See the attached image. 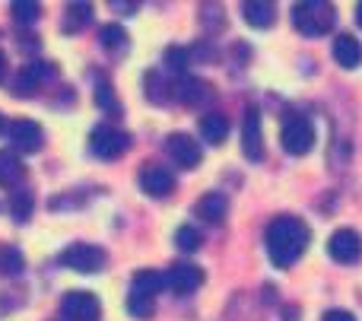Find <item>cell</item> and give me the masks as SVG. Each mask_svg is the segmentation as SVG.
<instances>
[{"label": "cell", "mask_w": 362, "mask_h": 321, "mask_svg": "<svg viewBox=\"0 0 362 321\" xmlns=\"http://www.w3.org/2000/svg\"><path fill=\"white\" fill-rule=\"evenodd\" d=\"M51 76H54V67H51V64L32 61V64H25V67L16 70V80H13V93H16V95H32L45 80H51Z\"/></svg>", "instance_id": "11"}, {"label": "cell", "mask_w": 362, "mask_h": 321, "mask_svg": "<svg viewBox=\"0 0 362 321\" xmlns=\"http://www.w3.org/2000/svg\"><path fill=\"white\" fill-rule=\"evenodd\" d=\"M165 290V274L159 271H137L131 280V293H137V296H156V293Z\"/></svg>", "instance_id": "19"}, {"label": "cell", "mask_w": 362, "mask_h": 321, "mask_svg": "<svg viewBox=\"0 0 362 321\" xmlns=\"http://www.w3.org/2000/svg\"><path fill=\"white\" fill-rule=\"evenodd\" d=\"M356 23H359V25H362V4H359V6H356Z\"/></svg>", "instance_id": "35"}, {"label": "cell", "mask_w": 362, "mask_h": 321, "mask_svg": "<svg viewBox=\"0 0 362 321\" xmlns=\"http://www.w3.org/2000/svg\"><path fill=\"white\" fill-rule=\"evenodd\" d=\"M187 64H191V51L181 48V45H169V51H165V67H169L172 74H185Z\"/></svg>", "instance_id": "26"}, {"label": "cell", "mask_w": 362, "mask_h": 321, "mask_svg": "<svg viewBox=\"0 0 362 321\" xmlns=\"http://www.w3.org/2000/svg\"><path fill=\"white\" fill-rule=\"evenodd\" d=\"M334 61H337L340 67H346V70L359 67V64H362V45H359V38L356 35H346V32L334 38Z\"/></svg>", "instance_id": "15"}, {"label": "cell", "mask_w": 362, "mask_h": 321, "mask_svg": "<svg viewBox=\"0 0 362 321\" xmlns=\"http://www.w3.org/2000/svg\"><path fill=\"white\" fill-rule=\"evenodd\" d=\"M4 74H6V57H4V51H0V80H4Z\"/></svg>", "instance_id": "34"}, {"label": "cell", "mask_w": 362, "mask_h": 321, "mask_svg": "<svg viewBox=\"0 0 362 321\" xmlns=\"http://www.w3.org/2000/svg\"><path fill=\"white\" fill-rule=\"evenodd\" d=\"M93 23V6L89 4H70L67 10H64V32H83L86 25Z\"/></svg>", "instance_id": "21"}, {"label": "cell", "mask_w": 362, "mask_h": 321, "mask_svg": "<svg viewBox=\"0 0 362 321\" xmlns=\"http://www.w3.org/2000/svg\"><path fill=\"white\" fill-rule=\"evenodd\" d=\"M127 312H131L134 318H153V312H156V305H153V299L150 296H137V293H131L127 296Z\"/></svg>", "instance_id": "27"}, {"label": "cell", "mask_w": 362, "mask_h": 321, "mask_svg": "<svg viewBox=\"0 0 362 321\" xmlns=\"http://www.w3.org/2000/svg\"><path fill=\"white\" fill-rule=\"evenodd\" d=\"M327 255H331L337 264H356L362 258V235L356 229H337L327 242Z\"/></svg>", "instance_id": "8"}, {"label": "cell", "mask_w": 362, "mask_h": 321, "mask_svg": "<svg viewBox=\"0 0 362 321\" xmlns=\"http://www.w3.org/2000/svg\"><path fill=\"white\" fill-rule=\"evenodd\" d=\"M325 321H356V315L344 309H331V312H325Z\"/></svg>", "instance_id": "31"}, {"label": "cell", "mask_w": 362, "mask_h": 321, "mask_svg": "<svg viewBox=\"0 0 362 321\" xmlns=\"http://www.w3.org/2000/svg\"><path fill=\"white\" fill-rule=\"evenodd\" d=\"M200 134H204L206 144H223L226 137H229V121H226V115L219 112H210L200 118Z\"/></svg>", "instance_id": "20"}, {"label": "cell", "mask_w": 362, "mask_h": 321, "mask_svg": "<svg viewBox=\"0 0 362 321\" xmlns=\"http://www.w3.org/2000/svg\"><path fill=\"white\" fill-rule=\"evenodd\" d=\"M308 242H312V233L299 216H276L264 229V248L276 267H293L305 255Z\"/></svg>", "instance_id": "1"}, {"label": "cell", "mask_w": 362, "mask_h": 321, "mask_svg": "<svg viewBox=\"0 0 362 321\" xmlns=\"http://www.w3.org/2000/svg\"><path fill=\"white\" fill-rule=\"evenodd\" d=\"M61 261L64 267H70V271H80V274H95L105 267V252H102L99 245H86V242H74V245H67L61 252Z\"/></svg>", "instance_id": "5"}, {"label": "cell", "mask_w": 362, "mask_h": 321, "mask_svg": "<svg viewBox=\"0 0 362 321\" xmlns=\"http://www.w3.org/2000/svg\"><path fill=\"white\" fill-rule=\"evenodd\" d=\"M200 245H204V235H200V229H194L191 223L175 229V248H181V252H197Z\"/></svg>", "instance_id": "24"}, {"label": "cell", "mask_w": 362, "mask_h": 321, "mask_svg": "<svg viewBox=\"0 0 362 321\" xmlns=\"http://www.w3.org/2000/svg\"><path fill=\"white\" fill-rule=\"evenodd\" d=\"M95 105L108 115H121V105H118V99H115V93H112L108 83H99V89H95Z\"/></svg>", "instance_id": "28"}, {"label": "cell", "mask_w": 362, "mask_h": 321, "mask_svg": "<svg viewBox=\"0 0 362 321\" xmlns=\"http://www.w3.org/2000/svg\"><path fill=\"white\" fill-rule=\"evenodd\" d=\"M10 13L19 25H35L38 16H42V6L32 4V0H16V4L10 6Z\"/></svg>", "instance_id": "23"}, {"label": "cell", "mask_w": 362, "mask_h": 321, "mask_svg": "<svg viewBox=\"0 0 362 321\" xmlns=\"http://www.w3.org/2000/svg\"><path fill=\"white\" fill-rule=\"evenodd\" d=\"M89 150H93L99 159H118L131 150V134L115 127V124H99L93 134H89Z\"/></svg>", "instance_id": "4"}, {"label": "cell", "mask_w": 362, "mask_h": 321, "mask_svg": "<svg viewBox=\"0 0 362 321\" xmlns=\"http://www.w3.org/2000/svg\"><path fill=\"white\" fill-rule=\"evenodd\" d=\"M10 210H13V216H16V220H29V214H32V194H29V191L13 194Z\"/></svg>", "instance_id": "29"}, {"label": "cell", "mask_w": 362, "mask_h": 321, "mask_svg": "<svg viewBox=\"0 0 362 321\" xmlns=\"http://www.w3.org/2000/svg\"><path fill=\"white\" fill-rule=\"evenodd\" d=\"M137 182H140V188H144L150 197H169L172 191H175V175H172L165 165H159V163L140 165Z\"/></svg>", "instance_id": "9"}, {"label": "cell", "mask_w": 362, "mask_h": 321, "mask_svg": "<svg viewBox=\"0 0 362 321\" xmlns=\"http://www.w3.org/2000/svg\"><path fill=\"white\" fill-rule=\"evenodd\" d=\"M42 127L32 118H16L10 124V144L16 146V153H38L42 150Z\"/></svg>", "instance_id": "12"}, {"label": "cell", "mask_w": 362, "mask_h": 321, "mask_svg": "<svg viewBox=\"0 0 362 321\" xmlns=\"http://www.w3.org/2000/svg\"><path fill=\"white\" fill-rule=\"evenodd\" d=\"M337 23V10L327 0H305V4L293 6V25L308 38L327 35Z\"/></svg>", "instance_id": "2"}, {"label": "cell", "mask_w": 362, "mask_h": 321, "mask_svg": "<svg viewBox=\"0 0 362 321\" xmlns=\"http://www.w3.org/2000/svg\"><path fill=\"white\" fill-rule=\"evenodd\" d=\"M242 153H245V159H251V163H261V159H264V127H261V112H257V105L245 108V118H242Z\"/></svg>", "instance_id": "6"}, {"label": "cell", "mask_w": 362, "mask_h": 321, "mask_svg": "<svg viewBox=\"0 0 362 321\" xmlns=\"http://www.w3.org/2000/svg\"><path fill=\"white\" fill-rule=\"evenodd\" d=\"M204 284V271L200 267H194V264H172L169 267V274H165V286L169 290H175L178 296H187V293H194L197 286Z\"/></svg>", "instance_id": "13"}, {"label": "cell", "mask_w": 362, "mask_h": 321, "mask_svg": "<svg viewBox=\"0 0 362 321\" xmlns=\"http://www.w3.org/2000/svg\"><path fill=\"white\" fill-rule=\"evenodd\" d=\"M194 214H197L200 220H206V223H219L226 214H229V201H226L223 194H216V191H210V194H204L197 201Z\"/></svg>", "instance_id": "17"}, {"label": "cell", "mask_w": 362, "mask_h": 321, "mask_svg": "<svg viewBox=\"0 0 362 321\" xmlns=\"http://www.w3.org/2000/svg\"><path fill=\"white\" fill-rule=\"evenodd\" d=\"M6 131V118H4V115H0V134H4Z\"/></svg>", "instance_id": "36"}, {"label": "cell", "mask_w": 362, "mask_h": 321, "mask_svg": "<svg viewBox=\"0 0 362 321\" xmlns=\"http://www.w3.org/2000/svg\"><path fill=\"white\" fill-rule=\"evenodd\" d=\"M242 16L255 29H270L276 19V6L267 4V0H248V4H242Z\"/></svg>", "instance_id": "16"}, {"label": "cell", "mask_w": 362, "mask_h": 321, "mask_svg": "<svg viewBox=\"0 0 362 321\" xmlns=\"http://www.w3.org/2000/svg\"><path fill=\"white\" fill-rule=\"evenodd\" d=\"M127 42H131V38H127L124 25L112 23V25H105V29H102V45H105L108 51H124Z\"/></svg>", "instance_id": "25"}, {"label": "cell", "mask_w": 362, "mask_h": 321, "mask_svg": "<svg viewBox=\"0 0 362 321\" xmlns=\"http://www.w3.org/2000/svg\"><path fill=\"white\" fill-rule=\"evenodd\" d=\"M146 95H150V102H156V105H165V102L175 95V86H169V80H165L159 70H150L146 74Z\"/></svg>", "instance_id": "22"}, {"label": "cell", "mask_w": 362, "mask_h": 321, "mask_svg": "<svg viewBox=\"0 0 362 321\" xmlns=\"http://www.w3.org/2000/svg\"><path fill=\"white\" fill-rule=\"evenodd\" d=\"M0 267H4V274H19L23 271V255L16 248H4L0 252Z\"/></svg>", "instance_id": "30"}, {"label": "cell", "mask_w": 362, "mask_h": 321, "mask_svg": "<svg viewBox=\"0 0 362 321\" xmlns=\"http://www.w3.org/2000/svg\"><path fill=\"white\" fill-rule=\"evenodd\" d=\"M61 312L67 321H95L102 312V305H99V296H93V293L74 290V293H64Z\"/></svg>", "instance_id": "7"}, {"label": "cell", "mask_w": 362, "mask_h": 321, "mask_svg": "<svg viewBox=\"0 0 362 321\" xmlns=\"http://www.w3.org/2000/svg\"><path fill=\"white\" fill-rule=\"evenodd\" d=\"M286 321H299V309H286Z\"/></svg>", "instance_id": "33"}, {"label": "cell", "mask_w": 362, "mask_h": 321, "mask_svg": "<svg viewBox=\"0 0 362 321\" xmlns=\"http://www.w3.org/2000/svg\"><path fill=\"white\" fill-rule=\"evenodd\" d=\"M280 144H283V150L293 153V156L312 153V146H315L312 121H308L305 115H286V121H283V127H280Z\"/></svg>", "instance_id": "3"}, {"label": "cell", "mask_w": 362, "mask_h": 321, "mask_svg": "<svg viewBox=\"0 0 362 321\" xmlns=\"http://www.w3.org/2000/svg\"><path fill=\"white\" fill-rule=\"evenodd\" d=\"M23 175H25V165L16 156V150H0V185L13 188V185L23 182Z\"/></svg>", "instance_id": "18"}, {"label": "cell", "mask_w": 362, "mask_h": 321, "mask_svg": "<svg viewBox=\"0 0 362 321\" xmlns=\"http://www.w3.org/2000/svg\"><path fill=\"white\" fill-rule=\"evenodd\" d=\"M112 10H115V13H124V16H127V13H137V4H124V0H112Z\"/></svg>", "instance_id": "32"}, {"label": "cell", "mask_w": 362, "mask_h": 321, "mask_svg": "<svg viewBox=\"0 0 362 321\" xmlns=\"http://www.w3.org/2000/svg\"><path fill=\"white\" fill-rule=\"evenodd\" d=\"M175 95L185 105H206V102L213 99V86L197 80V76H181L175 83Z\"/></svg>", "instance_id": "14"}, {"label": "cell", "mask_w": 362, "mask_h": 321, "mask_svg": "<svg viewBox=\"0 0 362 321\" xmlns=\"http://www.w3.org/2000/svg\"><path fill=\"white\" fill-rule=\"evenodd\" d=\"M165 153H169V159H175L181 169H194V165H200V159H204V153L194 144L191 134H169V137H165Z\"/></svg>", "instance_id": "10"}]
</instances>
